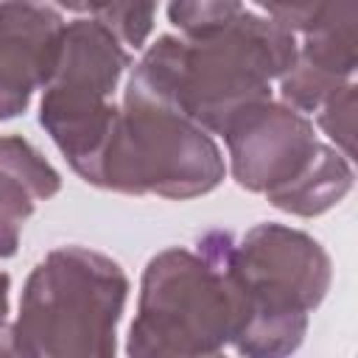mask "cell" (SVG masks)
Wrapping results in <instances>:
<instances>
[{
	"label": "cell",
	"instance_id": "277c9868",
	"mask_svg": "<svg viewBox=\"0 0 358 358\" xmlns=\"http://www.w3.org/2000/svg\"><path fill=\"white\" fill-rule=\"evenodd\" d=\"M126 299L129 277L117 260L87 246H59L31 268L22 285L8 352L112 358Z\"/></svg>",
	"mask_w": 358,
	"mask_h": 358
},
{
	"label": "cell",
	"instance_id": "ba28073f",
	"mask_svg": "<svg viewBox=\"0 0 358 358\" xmlns=\"http://www.w3.org/2000/svg\"><path fill=\"white\" fill-rule=\"evenodd\" d=\"M64 28V17L45 0L0 3V123L20 117L48 84Z\"/></svg>",
	"mask_w": 358,
	"mask_h": 358
},
{
	"label": "cell",
	"instance_id": "9c48e42d",
	"mask_svg": "<svg viewBox=\"0 0 358 358\" xmlns=\"http://www.w3.org/2000/svg\"><path fill=\"white\" fill-rule=\"evenodd\" d=\"M358 0H327L316 20L296 39V56L280 76V98L313 115L355 73Z\"/></svg>",
	"mask_w": 358,
	"mask_h": 358
},
{
	"label": "cell",
	"instance_id": "6da1fadb",
	"mask_svg": "<svg viewBox=\"0 0 358 358\" xmlns=\"http://www.w3.org/2000/svg\"><path fill=\"white\" fill-rule=\"evenodd\" d=\"M294 56V31L243 8L221 31L201 39L162 34L145 48L131 76L165 92L210 134H221L235 112L271 98V84Z\"/></svg>",
	"mask_w": 358,
	"mask_h": 358
},
{
	"label": "cell",
	"instance_id": "5bb4252c",
	"mask_svg": "<svg viewBox=\"0 0 358 358\" xmlns=\"http://www.w3.org/2000/svg\"><path fill=\"white\" fill-rule=\"evenodd\" d=\"M313 115L319 129L327 134L330 145L338 148L347 159H352L355 157V84L347 81Z\"/></svg>",
	"mask_w": 358,
	"mask_h": 358
},
{
	"label": "cell",
	"instance_id": "e0dca14e",
	"mask_svg": "<svg viewBox=\"0 0 358 358\" xmlns=\"http://www.w3.org/2000/svg\"><path fill=\"white\" fill-rule=\"evenodd\" d=\"M59 8H67V11H76V14H90L92 3L95 0H53Z\"/></svg>",
	"mask_w": 358,
	"mask_h": 358
},
{
	"label": "cell",
	"instance_id": "30bf717a",
	"mask_svg": "<svg viewBox=\"0 0 358 358\" xmlns=\"http://www.w3.org/2000/svg\"><path fill=\"white\" fill-rule=\"evenodd\" d=\"M62 190V173L20 134H0V257L17 255L25 221Z\"/></svg>",
	"mask_w": 358,
	"mask_h": 358
},
{
	"label": "cell",
	"instance_id": "5b68a950",
	"mask_svg": "<svg viewBox=\"0 0 358 358\" xmlns=\"http://www.w3.org/2000/svg\"><path fill=\"white\" fill-rule=\"evenodd\" d=\"M229 271L243 296L232 347L249 358H280L302 347L308 316L324 302L333 263L324 246L285 224H255L232 241Z\"/></svg>",
	"mask_w": 358,
	"mask_h": 358
},
{
	"label": "cell",
	"instance_id": "2e32d148",
	"mask_svg": "<svg viewBox=\"0 0 358 358\" xmlns=\"http://www.w3.org/2000/svg\"><path fill=\"white\" fill-rule=\"evenodd\" d=\"M8 294H11V277L0 271V352H8Z\"/></svg>",
	"mask_w": 358,
	"mask_h": 358
},
{
	"label": "cell",
	"instance_id": "3957f363",
	"mask_svg": "<svg viewBox=\"0 0 358 358\" xmlns=\"http://www.w3.org/2000/svg\"><path fill=\"white\" fill-rule=\"evenodd\" d=\"M227 165L207 129L165 92L129 76L112 131L87 185L123 196L196 199L224 182Z\"/></svg>",
	"mask_w": 358,
	"mask_h": 358
},
{
	"label": "cell",
	"instance_id": "8fae6325",
	"mask_svg": "<svg viewBox=\"0 0 358 358\" xmlns=\"http://www.w3.org/2000/svg\"><path fill=\"white\" fill-rule=\"evenodd\" d=\"M352 182H355L352 159H347L338 148L324 143L319 148L316 159L305 168V173L296 176L280 193H274L268 199V204L288 215L316 218V215L333 210L352 190Z\"/></svg>",
	"mask_w": 358,
	"mask_h": 358
},
{
	"label": "cell",
	"instance_id": "52a82bcc",
	"mask_svg": "<svg viewBox=\"0 0 358 358\" xmlns=\"http://www.w3.org/2000/svg\"><path fill=\"white\" fill-rule=\"evenodd\" d=\"M221 137L238 187L266 199L302 176L324 145L305 112L271 98L235 112Z\"/></svg>",
	"mask_w": 358,
	"mask_h": 358
},
{
	"label": "cell",
	"instance_id": "4fadbf2b",
	"mask_svg": "<svg viewBox=\"0 0 358 358\" xmlns=\"http://www.w3.org/2000/svg\"><path fill=\"white\" fill-rule=\"evenodd\" d=\"M243 11L241 0H168V20L185 39H201L221 31Z\"/></svg>",
	"mask_w": 358,
	"mask_h": 358
},
{
	"label": "cell",
	"instance_id": "7a4b0ae2",
	"mask_svg": "<svg viewBox=\"0 0 358 358\" xmlns=\"http://www.w3.org/2000/svg\"><path fill=\"white\" fill-rule=\"evenodd\" d=\"M232 241V232L207 229L196 249L171 246L148 260L126 355H218L232 344L243 322V296L229 271Z\"/></svg>",
	"mask_w": 358,
	"mask_h": 358
},
{
	"label": "cell",
	"instance_id": "7c38bea8",
	"mask_svg": "<svg viewBox=\"0 0 358 358\" xmlns=\"http://www.w3.org/2000/svg\"><path fill=\"white\" fill-rule=\"evenodd\" d=\"M157 3L159 0H95L90 17L101 22L123 48L140 50L154 31Z\"/></svg>",
	"mask_w": 358,
	"mask_h": 358
},
{
	"label": "cell",
	"instance_id": "8992f818",
	"mask_svg": "<svg viewBox=\"0 0 358 358\" xmlns=\"http://www.w3.org/2000/svg\"><path fill=\"white\" fill-rule=\"evenodd\" d=\"M129 67L131 53L101 22H67L59 62L42 87L39 126L84 182L117 117L112 98Z\"/></svg>",
	"mask_w": 358,
	"mask_h": 358
},
{
	"label": "cell",
	"instance_id": "9a60e30c",
	"mask_svg": "<svg viewBox=\"0 0 358 358\" xmlns=\"http://www.w3.org/2000/svg\"><path fill=\"white\" fill-rule=\"evenodd\" d=\"M268 20L280 22L282 28L294 31V34H302L313 20L316 14L327 6V0H252Z\"/></svg>",
	"mask_w": 358,
	"mask_h": 358
}]
</instances>
